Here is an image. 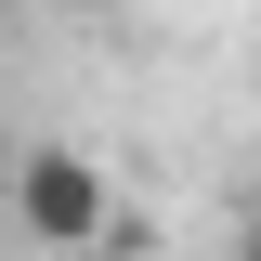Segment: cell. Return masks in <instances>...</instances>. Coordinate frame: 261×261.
Here are the masks:
<instances>
[{
    "instance_id": "6da1fadb",
    "label": "cell",
    "mask_w": 261,
    "mask_h": 261,
    "mask_svg": "<svg viewBox=\"0 0 261 261\" xmlns=\"http://www.w3.org/2000/svg\"><path fill=\"white\" fill-rule=\"evenodd\" d=\"M105 222H118V196H105V157H79V144H27L13 157V235L53 261H92Z\"/></svg>"
},
{
    "instance_id": "7a4b0ae2",
    "label": "cell",
    "mask_w": 261,
    "mask_h": 261,
    "mask_svg": "<svg viewBox=\"0 0 261 261\" xmlns=\"http://www.w3.org/2000/svg\"><path fill=\"white\" fill-rule=\"evenodd\" d=\"M13 157H27V144H13V130H0V196H13Z\"/></svg>"
}]
</instances>
